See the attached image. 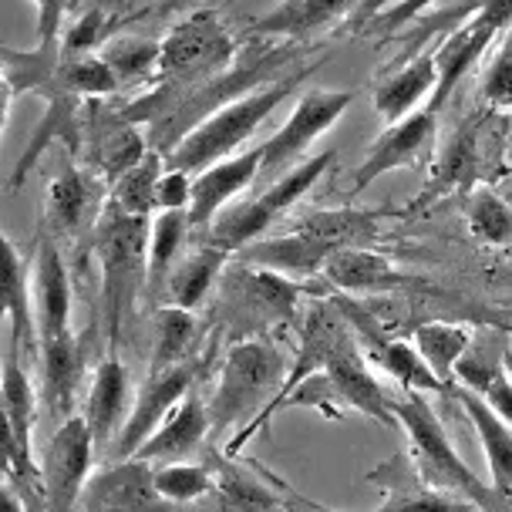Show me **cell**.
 Masks as SVG:
<instances>
[{
	"label": "cell",
	"instance_id": "6da1fadb",
	"mask_svg": "<svg viewBox=\"0 0 512 512\" xmlns=\"http://www.w3.org/2000/svg\"><path fill=\"white\" fill-rule=\"evenodd\" d=\"M378 233L374 213L361 209H324V213H310L294 226L290 233L277 240H260L243 250V260L250 267H263L273 273H283L290 280L320 273L324 263L337 250L347 246H368Z\"/></svg>",
	"mask_w": 512,
	"mask_h": 512
},
{
	"label": "cell",
	"instance_id": "7a4b0ae2",
	"mask_svg": "<svg viewBox=\"0 0 512 512\" xmlns=\"http://www.w3.org/2000/svg\"><path fill=\"white\" fill-rule=\"evenodd\" d=\"M398 425L408 435V455L415 459L418 472L432 482L435 489H445L452 496L469 499L479 512H499L506 509L512 499L499 496L496 489L475 475L469 465L462 462V455L455 452L452 438H448L442 418L435 415V408L428 405L425 395L418 391H405L401 398H391Z\"/></svg>",
	"mask_w": 512,
	"mask_h": 512
},
{
	"label": "cell",
	"instance_id": "3957f363",
	"mask_svg": "<svg viewBox=\"0 0 512 512\" xmlns=\"http://www.w3.org/2000/svg\"><path fill=\"white\" fill-rule=\"evenodd\" d=\"M290 91H294V85L283 81V85L253 88L246 95L230 98L226 105H219V112L199 118L189 128L186 139L166 155V169L199 176V172H206L216 162L233 159L236 149H243V142H250L256 128L273 115V108L287 102Z\"/></svg>",
	"mask_w": 512,
	"mask_h": 512
},
{
	"label": "cell",
	"instance_id": "277c9868",
	"mask_svg": "<svg viewBox=\"0 0 512 512\" xmlns=\"http://www.w3.org/2000/svg\"><path fill=\"white\" fill-rule=\"evenodd\" d=\"M287 358L267 341H240L219 364V381L209 398L213 432H230L246 415H260L287 381ZM250 418V422H253Z\"/></svg>",
	"mask_w": 512,
	"mask_h": 512
},
{
	"label": "cell",
	"instance_id": "5b68a950",
	"mask_svg": "<svg viewBox=\"0 0 512 512\" xmlns=\"http://www.w3.org/2000/svg\"><path fill=\"white\" fill-rule=\"evenodd\" d=\"M98 253L105 273L108 334L115 344L135 310V297L149 287V219L122 216L105 206L98 223Z\"/></svg>",
	"mask_w": 512,
	"mask_h": 512
},
{
	"label": "cell",
	"instance_id": "8992f818",
	"mask_svg": "<svg viewBox=\"0 0 512 512\" xmlns=\"http://www.w3.org/2000/svg\"><path fill=\"white\" fill-rule=\"evenodd\" d=\"M334 159H337L334 152L310 155L297 169H290L287 176L263 186L253 199H243V203L230 206L226 213H219L216 223L209 226V243L226 253H236V250L243 253L246 246H253L260 240L300 196H307V192L314 189V182L331 169Z\"/></svg>",
	"mask_w": 512,
	"mask_h": 512
},
{
	"label": "cell",
	"instance_id": "52a82bcc",
	"mask_svg": "<svg viewBox=\"0 0 512 512\" xmlns=\"http://www.w3.org/2000/svg\"><path fill=\"white\" fill-rule=\"evenodd\" d=\"M287 405H310L327 418H341L337 408H347V411H361L364 418H374V422L388 428L398 425L391 398L384 395V388L368 368V358L354 344H347L324 371H317L314 378L300 384Z\"/></svg>",
	"mask_w": 512,
	"mask_h": 512
},
{
	"label": "cell",
	"instance_id": "ba28073f",
	"mask_svg": "<svg viewBox=\"0 0 512 512\" xmlns=\"http://www.w3.org/2000/svg\"><path fill=\"white\" fill-rule=\"evenodd\" d=\"M347 105H351V91H331V88L304 91L297 98V105L290 108L287 122L263 145V169H260L263 186H270L280 176H287L290 169H297L310 145L324 132H331L337 118L347 112Z\"/></svg>",
	"mask_w": 512,
	"mask_h": 512
},
{
	"label": "cell",
	"instance_id": "9c48e42d",
	"mask_svg": "<svg viewBox=\"0 0 512 512\" xmlns=\"http://www.w3.org/2000/svg\"><path fill=\"white\" fill-rule=\"evenodd\" d=\"M347 344H354V341H351V331H347L344 320L337 314H331L327 307H320V304L310 307V314L304 317V331H300L297 364L290 368L287 381H283V388L277 391V398H273L270 405L253 418V422H246L240 428V435H233V442L226 445V455L236 459V455L243 452V445H250V438L260 432L263 425H270V418L277 415L280 408H287L290 395H294L300 384H304L307 378H314L317 371H324Z\"/></svg>",
	"mask_w": 512,
	"mask_h": 512
},
{
	"label": "cell",
	"instance_id": "30bf717a",
	"mask_svg": "<svg viewBox=\"0 0 512 512\" xmlns=\"http://www.w3.org/2000/svg\"><path fill=\"white\" fill-rule=\"evenodd\" d=\"M95 435L85 415H71L68 422L54 428L41 459V492L44 512H78L81 496L91 482L95 465Z\"/></svg>",
	"mask_w": 512,
	"mask_h": 512
},
{
	"label": "cell",
	"instance_id": "8fae6325",
	"mask_svg": "<svg viewBox=\"0 0 512 512\" xmlns=\"http://www.w3.org/2000/svg\"><path fill=\"white\" fill-rule=\"evenodd\" d=\"M0 398H4V469L24 486H41V462L34 459V422H38V391L21 364V354L7 347Z\"/></svg>",
	"mask_w": 512,
	"mask_h": 512
},
{
	"label": "cell",
	"instance_id": "7c38bea8",
	"mask_svg": "<svg viewBox=\"0 0 512 512\" xmlns=\"http://www.w3.org/2000/svg\"><path fill=\"white\" fill-rule=\"evenodd\" d=\"M509 21H512V0H482V7L472 14V21H465L459 31H452L442 41V48L435 51L438 88L432 102H428L432 112H438L448 102L455 85L479 64V58L489 51V44L499 38V31Z\"/></svg>",
	"mask_w": 512,
	"mask_h": 512
},
{
	"label": "cell",
	"instance_id": "4fadbf2b",
	"mask_svg": "<svg viewBox=\"0 0 512 512\" xmlns=\"http://www.w3.org/2000/svg\"><path fill=\"white\" fill-rule=\"evenodd\" d=\"M199 371H203V364L192 361V358L176 364V368H169V371H149V378L142 381L139 395H135L132 415H128L122 435H118V442L112 448L115 462L132 459V455L149 442L155 435V428L166 422L172 415V408L192 391V384L199 381Z\"/></svg>",
	"mask_w": 512,
	"mask_h": 512
},
{
	"label": "cell",
	"instance_id": "5bb4252c",
	"mask_svg": "<svg viewBox=\"0 0 512 512\" xmlns=\"http://www.w3.org/2000/svg\"><path fill=\"white\" fill-rule=\"evenodd\" d=\"M236 51L233 34L213 14H192L169 31L162 41V75L199 78L226 68Z\"/></svg>",
	"mask_w": 512,
	"mask_h": 512
},
{
	"label": "cell",
	"instance_id": "9a60e30c",
	"mask_svg": "<svg viewBox=\"0 0 512 512\" xmlns=\"http://www.w3.org/2000/svg\"><path fill=\"white\" fill-rule=\"evenodd\" d=\"M85 512H176L172 502L162 499L155 489V465L125 459L105 465L102 472L91 475L85 496H81Z\"/></svg>",
	"mask_w": 512,
	"mask_h": 512
},
{
	"label": "cell",
	"instance_id": "2e32d148",
	"mask_svg": "<svg viewBox=\"0 0 512 512\" xmlns=\"http://www.w3.org/2000/svg\"><path fill=\"white\" fill-rule=\"evenodd\" d=\"M435 132H438V122H435L432 108H422V112L408 115L405 122H395V125L384 128L378 135V142H374L368 155H364L358 172H354V179H351L354 196L368 189L374 179L388 176V172L415 166V162L432 149Z\"/></svg>",
	"mask_w": 512,
	"mask_h": 512
},
{
	"label": "cell",
	"instance_id": "e0dca14e",
	"mask_svg": "<svg viewBox=\"0 0 512 512\" xmlns=\"http://www.w3.org/2000/svg\"><path fill=\"white\" fill-rule=\"evenodd\" d=\"M368 482H378L384 489V502L374 512H479L469 499L452 496L445 489H435L418 472L415 459L408 452L391 455L378 469L364 475Z\"/></svg>",
	"mask_w": 512,
	"mask_h": 512
},
{
	"label": "cell",
	"instance_id": "ac0fdd59",
	"mask_svg": "<svg viewBox=\"0 0 512 512\" xmlns=\"http://www.w3.org/2000/svg\"><path fill=\"white\" fill-rule=\"evenodd\" d=\"M260 169H263V145L199 172V176L192 179V206H189L192 226H196V230L199 226H213L216 216L226 213V206L260 179Z\"/></svg>",
	"mask_w": 512,
	"mask_h": 512
},
{
	"label": "cell",
	"instance_id": "d6986e66",
	"mask_svg": "<svg viewBox=\"0 0 512 512\" xmlns=\"http://www.w3.org/2000/svg\"><path fill=\"white\" fill-rule=\"evenodd\" d=\"M213 432V415H209V401H203L196 391L172 408V415L155 428V435L145 442L132 459L149 465H169V462H189Z\"/></svg>",
	"mask_w": 512,
	"mask_h": 512
},
{
	"label": "cell",
	"instance_id": "ffe728a7",
	"mask_svg": "<svg viewBox=\"0 0 512 512\" xmlns=\"http://www.w3.org/2000/svg\"><path fill=\"white\" fill-rule=\"evenodd\" d=\"M132 384L128 371L118 358H105L91 374L88 398H85V422L95 435V448H115L118 435L132 415Z\"/></svg>",
	"mask_w": 512,
	"mask_h": 512
},
{
	"label": "cell",
	"instance_id": "44dd1931",
	"mask_svg": "<svg viewBox=\"0 0 512 512\" xmlns=\"http://www.w3.org/2000/svg\"><path fill=\"white\" fill-rule=\"evenodd\" d=\"M34 314H38L41 341L75 334L71 331V277L54 240H41L34 256Z\"/></svg>",
	"mask_w": 512,
	"mask_h": 512
},
{
	"label": "cell",
	"instance_id": "7402d4cb",
	"mask_svg": "<svg viewBox=\"0 0 512 512\" xmlns=\"http://www.w3.org/2000/svg\"><path fill=\"white\" fill-rule=\"evenodd\" d=\"M358 331L364 334V358H368L374 368L384 371L388 378H395V384L401 391H418V395H425V391H448L452 395V388H445L442 381H438V374L428 368V361L418 354V347L411 341H395V337H384L371 327V320H358Z\"/></svg>",
	"mask_w": 512,
	"mask_h": 512
},
{
	"label": "cell",
	"instance_id": "603a6c76",
	"mask_svg": "<svg viewBox=\"0 0 512 512\" xmlns=\"http://www.w3.org/2000/svg\"><path fill=\"white\" fill-rule=\"evenodd\" d=\"M452 398L462 405V411L469 415V422L475 428V435H479L482 455H486V462H489V486L496 489L499 496L512 499V425L486 405V398L475 395L469 388L455 384Z\"/></svg>",
	"mask_w": 512,
	"mask_h": 512
},
{
	"label": "cell",
	"instance_id": "cb8c5ba5",
	"mask_svg": "<svg viewBox=\"0 0 512 512\" xmlns=\"http://www.w3.org/2000/svg\"><path fill=\"white\" fill-rule=\"evenodd\" d=\"M41 384H44V405H48L51 418L64 425L75 408L81 374H85V354L78 347L75 334L54 337V341H41Z\"/></svg>",
	"mask_w": 512,
	"mask_h": 512
},
{
	"label": "cell",
	"instance_id": "d4e9b609",
	"mask_svg": "<svg viewBox=\"0 0 512 512\" xmlns=\"http://www.w3.org/2000/svg\"><path fill=\"white\" fill-rule=\"evenodd\" d=\"M0 250H4V317L11 324V347L17 354H41L34 283L27 280V260L17 253L11 236L0 240Z\"/></svg>",
	"mask_w": 512,
	"mask_h": 512
},
{
	"label": "cell",
	"instance_id": "484cf974",
	"mask_svg": "<svg viewBox=\"0 0 512 512\" xmlns=\"http://www.w3.org/2000/svg\"><path fill=\"white\" fill-rule=\"evenodd\" d=\"M320 277L341 294H388L395 287H405L408 277H401L388 256L368 250V246H347L337 250L324 263Z\"/></svg>",
	"mask_w": 512,
	"mask_h": 512
},
{
	"label": "cell",
	"instance_id": "4316f807",
	"mask_svg": "<svg viewBox=\"0 0 512 512\" xmlns=\"http://www.w3.org/2000/svg\"><path fill=\"white\" fill-rule=\"evenodd\" d=\"M438 88V64L432 54H415L405 68H398L391 78H384L378 88H374V112L384 125L405 122L408 115L422 112L425 98H432Z\"/></svg>",
	"mask_w": 512,
	"mask_h": 512
},
{
	"label": "cell",
	"instance_id": "83f0119b",
	"mask_svg": "<svg viewBox=\"0 0 512 512\" xmlns=\"http://www.w3.org/2000/svg\"><path fill=\"white\" fill-rule=\"evenodd\" d=\"M226 260H230V253L219 250L213 243H203L199 250L182 256L176 267H172L166 287H162L166 307L196 310L209 297V290H213V283L219 280V273H223Z\"/></svg>",
	"mask_w": 512,
	"mask_h": 512
},
{
	"label": "cell",
	"instance_id": "f1b7e54d",
	"mask_svg": "<svg viewBox=\"0 0 512 512\" xmlns=\"http://www.w3.org/2000/svg\"><path fill=\"white\" fill-rule=\"evenodd\" d=\"M98 209V189L91 186L85 172L75 166H64L48 186V203H44V216H48L54 233H78L88 226V219Z\"/></svg>",
	"mask_w": 512,
	"mask_h": 512
},
{
	"label": "cell",
	"instance_id": "f546056e",
	"mask_svg": "<svg viewBox=\"0 0 512 512\" xmlns=\"http://www.w3.org/2000/svg\"><path fill=\"white\" fill-rule=\"evenodd\" d=\"M509 344H512V334L502 324L489 327L486 334H475L465 358L459 361V368H455V384L475 391V395H486L489 384L509 371V361H512Z\"/></svg>",
	"mask_w": 512,
	"mask_h": 512
},
{
	"label": "cell",
	"instance_id": "4dcf8cb0",
	"mask_svg": "<svg viewBox=\"0 0 512 512\" xmlns=\"http://www.w3.org/2000/svg\"><path fill=\"white\" fill-rule=\"evenodd\" d=\"M472 331L465 324H445V320H428L418 324L411 334V344L418 347V354L428 361V368L438 374V381L445 388H455V368L465 358L472 344Z\"/></svg>",
	"mask_w": 512,
	"mask_h": 512
},
{
	"label": "cell",
	"instance_id": "1f68e13d",
	"mask_svg": "<svg viewBox=\"0 0 512 512\" xmlns=\"http://www.w3.org/2000/svg\"><path fill=\"white\" fill-rule=\"evenodd\" d=\"M358 0H283L277 11H270L267 17H260L253 27L260 34H300L320 31V27L334 24L337 17H344Z\"/></svg>",
	"mask_w": 512,
	"mask_h": 512
},
{
	"label": "cell",
	"instance_id": "d6a6232c",
	"mask_svg": "<svg viewBox=\"0 0 512 512\" xmlns=\"http://www.w3.org/2000/svg\"><path fill=\"white\" fill-rule=\"evenodd\" d=\"M166 172V155H145L135 169H128L122 179L112 182V196H108V209L122 216L135 219H149L152 213H159L155 196H159V179Z\"/></svg>",
	"mask_w": 512,
	"mask_h": 512
},
{
	"label": "cell",
	"instance_id": "836d02e7",
	"mask_svg": "<svg viewBox=\"0 0 512 512\" xmlns=\"http://www.w3.org/2000/svg\"><path fill=\"white\" fill-rule=\"evenodd\" d=\"M192 226L189 213H155L152 223H149V287L145 294L149 297H159L162 287H166L172 267H176V256L186 243Z\"/></svg>",
	"mask_w": 512,
	"mask_h": 512
},
{
	"label": "cell",
	"instance_id": "e575fe53",
	"mask_svg": "<svg viewBox=\"0 0 512 512\" xmlns=\"http://www.w3.org/2000/svg\"><path fill=\"white\" fill-rule=\"evenodd\" d=\"M102 61L112 68L118 85H142L152 75H162V41L149 38H112L102 48Z\"/></svg>",
	"mask_w": 512,
	"mask_h": 512
},
{
	"label": "cell",
	"instance_id": "d590c367",
	"mask_svg": "<svg viewBox=\"0 0 512 512\" xmlns=\"http://www.w3.org/2000/svg\"><path fill=\"white\" fill-rule=\"evenodd\" d=\"M196 337V317L182 307H162L155 314V341L149 371H169L189 361V344Z\"/></svg>",
	"mask_w": 512,
	"mask_h": 512
},
{
	"label": "cell",
	"instance_id": "8d00e7d4",
	"mask_svg": "<svg viewBox=\"0 0 512 512\" xmlns=\"http://www.w3.org/2000/svg\"><path fill=\"white\" fill-rule=\"evenodd\" d=\"M465 226L479 243L506 246L512 243V206L499 192L475 189L465 199Z\"/></svg>",
	"mask_w": 512,
	"mask_h": 512
},
{
	"label": "cell",
	"instance_id": "74e56055",
	"mask_svg": "<svg viewBox=\"0 0 512 512\" xmlns=\"http://www.w3.org/2000/svg\"><path fill=\"white\" fill-rule=\"evenodd\" d=\"M155 489L172 506L196 502L216 489V472L206 462H169L155 465Z\"/></svg>",
	"mask_w": 512,
	"mask_h": 512
},
{
	"label": "cell",
	"instance_id": "f35d334b",
	"mask_svg": "<svg viewBox=\"0 0 512 512\" xmlns=\"http://www.w3.org/2000/svg\"><path fill=\"white\" fill-rule=\"evenodd\" d=\"M213 492H219L223 512H280V499L236 465H223L216 472Z\"/></svg>",
	"mask_w": 512,
	"mask_h": 512
},
{
	"label": "cell",
	"instance_id": "ab89813d",
	"mask_svg": "<svg viewBox=\"0 0 512 512\" xmlns=\"http://www.w3.org/2000/svg\"><path fill=\"white\" fill-rule=\"evenodd\" d=\"M102 172L108 176V182L122 179L128 169H135L145 159V139L135 125H115L108 132V139L102 145Z\"/></svg>",
	"mask_w": 512,
	"mask_h": 512
},
{
	"label": "cell",
	"instance_id": "60d3db41",
	"mask_svg": "<svg viewBox=\"0 0 512 512\" xmlns=\"http://www.w3.org/2000/svg\"><path fill=\"white\" fill-rule=\"evenodd\" d=\"M61 78L78 95H112L122 88L102 58H68L61 64Z\"/></svg>",
	"mask_w": 512,
	"mask_h": 512
},
{
	"label": "cell",
	"instance_id": "b9f144b4",
	"mask_svg": "<svg viewBox=\"0 0 512 512\" xmlns=\"http://www.w3.org/2000/svg\"><path fill=\"white\" fill-rule=\"evenodd\" d=\"M475 159L472 152V135L469 132H455V139L445 145L442 155H438V166H435V186L438 192H448L459 179H465Z\"/></svg>",
	"mask_w": 512,
	"mask_h": 512
},
{
	"label": "cell",
	"instance_id": "7bdbcfd3",
	"mask_svg": "<svg viewBox=\"0 0 512 512\" xmlns=\"http://www.w3.org/2000/svg\"><path fill=\"white\" fill-rule=\"evenodd\" d=\"M482 98H486L492 108L512 105V34H506L499 54L489 64L486 81H482Z\"/></svg>",
	"mask_w": 512,
	"mask_h": 512
},
{
	"label": "cell",
	"instance_id": "ee69618b",
	"mask_svg": "<svg viewBox=\"0 0 512 512\" xmlns=\"http://www.w3.org/2000/svg\"><path fill=\"white\" fill-rule=\"evenodd\" d=\"M102 31H105V11H102V7H95V11H88L61 38L64 61H68V58H88V51L95 48L98 41H102Z\"/></svg>",
	"mask_w": 512,
	"mask_h": 512
},
{
	"label": "cell",
	"instance_id": "f6af8a7d",
	"mask_svg": "<svg viewBox=\"0 0 512 512\" xmlns=\"http://www.w3.org/2000/svg\"><path fill=\"white\" fill-rule=\"evenodd\" d=\"M192 179L189 172L179 169H166L159 179V196H155V206L159 213H189L192 206Z\"/></svg>",
	"mask_w": 512,
	"mask_h": 512
},
{
	"label": "cell",
	"instance_id": "bcb514c9",
	"mask_svg": "<svg viewBox=\"0 0 512 512\" xmlns=\"http://www.w3.org/2000/svg\"><path fill=\"white\" fill-rule=\"evenodd\" d=\"M34 7H38V51H48L61 38V21L64 11H68V0H34Z\"/></svg>",
	"mask_w": 512,
	"mask_h": 512
},
{
	"label": "cell",
	"instance_id": "7dc6e473",
	"mask_svg": "<svg viewBox=\"0 0 512 512\" xmlns=\"http://www.w3.org/2000/svg\"><path fill=\"white\" fill-rule=\"evenodd\" d=\"M482 398H486V405L496 411L499 418H506V422L512 425V378H509V371L492 381Z\"/></svg>",
	"mask_w": 512,
	"mask_h": 512
},
{
	"label": "cell",
	"instance_id": "c3c4849f",
	"mask_svg": "<svg viewBox=\"0 0 512 512\" xmlns=\"http://www.w3.org/2000/svg\"><path fill=\"white\" fill-rule=\"evenodd\" d=\"M432 4H438V0H398L395 7H388L384 14H378V24L395 27L401 21H411V17H418L422 11H428Z\"/></svg>",
	"mask_w": 512,
	"mask_h": 512
},
{
	"label": "cell",
	"instance_id": "681fc988",
	"mask_svg": "<svg viewBox=\"0 0 512 512\" xmlns=\"http://www.w3.org/2000/svg\"><path fill=\"white\" fill-rule=\"evenodd\" d=\"M0 512H31V502H27L24 492H17V482L11 475L4 482V506H0Z\"/></svg>",
	"mask_w": 512,
	"mask_h": 512
},
{
	"label": "cell",
	"instance_id": "f907efd6",
	"mask_svg": "<svg viewBox=\"0 0 512 512\" xmlns=\"http://www.w3.org/2000/svg\"><path fill=\"white\" fill-rule=\"evenodd\" d=\"M398 4V0H371V7H368V11L374 14V11H381L384 14V7H395Z\"/></svg>",
	"mask_w": 512,
	"mask_h": 512
},
{
	"label": "cell",
	"instance_id": "816d5d0a",
	"mask_svg": "<svg viewBox=\"0 0 512 512\" xmlns=\"http://www.w3.org/2000/svg\"><path fill=\"white\" fill-rule=\"evenodd\" d=\"M499 512H512V502H509V506H506V509H499Z\"/></svg>",
	"mask_w": 512,
	"mask_h": 512
},
{
	"label": "cell",
	"instance_id": "f5cc1de1",
	"mask_svg": "<svg viewBox=\"0 0 512 512\" xmlns=\"http://www.w3.org/2000/svg\"><path fill=\"white\" fill-rule=\"evenodd\" d=\"M502 327H506V331H509V334H512V324H502Z\"/></svg>",
	"mask_w": 512,
	"mask_h": 512
}]
</instances>
